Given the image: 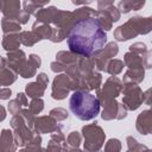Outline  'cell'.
<instances>
[{
  "instance_id": "obj_1",
  "label": "cell",
  "mask_w": 152,
  "mask_h": 152,
  "mask_svg": "<svg viewBox=\"0 0 152 152\" xmlns=\"http://www.w3.org/2000/svg\"><path fill=\"white\" fill-rule=\"evenodd\" d=\"M107 42V34L100 21L88 17L80 19L71 27L68 36L69 49L78 55L91 56L100 51Z\"/></svg>"
},
{
  "instance_id": "obj_2",
  "label": "cell",
  "mask_w": 152,
  "mask_h": 152,
  "mask_svg": "<svg viewBox=\"0 0 152 152\" xmlns=\"http://www.w3.org/2000/svg\"><path fill=\"white\" fill-rule=\"evenodd\" d=\"M70 110L80 120H91L100 112V102L95 95L86 90L75 91L69 102Z\"/></svg>"
}]
</instances>
